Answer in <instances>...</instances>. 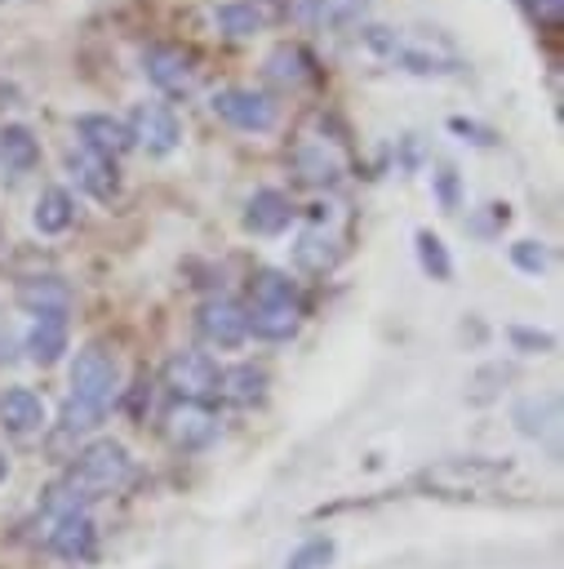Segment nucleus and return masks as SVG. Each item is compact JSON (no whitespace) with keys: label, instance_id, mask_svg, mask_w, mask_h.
<instances>
[{"label":"nucleus","instance_id":"obj_1","mask_svg":"<svg viewBox=\"0 0 564 569\" xmlns=\"http://www.w3.org/2000/svg\"><path fill=\"white\" fill-rule=\"evenodd\" d=\"M115 396H120V360H115V351H107L102 342L80 347L75 365H71V396H67V409H62V431L67 436L93 431L107 418Z\"/></svg>","mask_w":564,"mask_h":569},{"label":"nucleus","instance_id":"obj_2","mask_svg":"<svg viewBox=\"0 0 564 569\" xmlns=\"http://www.w3.org/2000/svg\"><path fill=\"white\" fill-rule=\"evenodd\" d=\"M133 476V458L120 440H93L84 453H75V462L67 467L62 485L49 498V511H75L84 502H98L115 489H124V480Z\"/></svg>","mask_w":564,"mask_h":569},{"label":"nucleus","instance_id":"obj_3","mask_svg":"<svg viewBox=\"0 0 564 569\" xmlns=\"http://www.w3.org/2000/svg\"><path fill=\"white\" fill-rule=\"evenodd\" d=\"M502 476H506V462H493V458H444V462L426 467L417 476V485L440 498H471V493L493 489Z\"/></svg>","mask_w":564,"mask_h":569},{"label":"nucleus","instance_id":"obj_4","mask_svg":"<svg viewBox=\"0 0 564 569\" xmlns=\"http://www.w3.org/2000/svg\"><path fill=\"white\" fill-rule=\"evenodd\" d=\"M218 365L204 351H173L164 360V387L182 400V405H204L209 396H218Z\"/></svg>","mask_w":564,"mask_h":569},{"label":"nucleus","instance_id":"obj_5","mask_svg":"<svg viewBox=\"0 0 564 569\" xmlns=\"http://www.w3.org/2000/svg\"><path fill=\"white\" fill-rule=\"evenodd\" d=\"M49 516H53V529L44 533L49 551H53L58 560H71V565L89 560V556H93V547H98L93 516H89L84 507H75V511H49Z\"/></svg>","mask_w":564,"mask_h":569},{"label":"nucleus","instance_id":"obj_6","mask_svg":"<svg viewBox=\"0 0 564 569\" xmlns=\"http://www.w3.org/2000/svg\"><path fill=\"white\" fill-rule=\"evenodd\" d=\"M213 111L235 124V129H249V133H266L275 124V102L258 89H218L213 93Z\"/></svg>","mask_w":564,"mask_h":569},{"label":"nucleus","instance_id":"obj_7","mask_svg":"<svg viewBox=\"0 0 564 569\" xmlns=\"http://www.w3.org/2000/svg\"><path fill=\"white\" fill-rule=\"evenodd\" d=\"M195 329H200V338H204L209 347H222V351H231V347H240V342L249 338L244 307L231 302V298H209V302L195 311Z\"/></svg>","mask_w":564,"mask_h":569},{"label":"nucleus","instance_id":"obj_8","mask_svg":"<svg viewBox=\"0 0 564 569\" xmlns=\"http://www.w3.org/2000/svg\"><path fill=\"white\" fill-rule=\"evenodd\" d=\"M133 142H142L147 151H155V156H164V151H173L178 147V138H182V129H178V116L169 111V107H160V102H147V107H138L133 111Z\"/></svg>","mask_w":564,"mask_h":569},{"label":"nucleus","instance_id":"obj_9","mask_svg":"<svg viewBox=\"0 0 564 569\" xmlns=\"http://www.w3.org/2000/svg\"><path fill=\"white\" fill-rule=\"evenodd\" d=\"M75 133H80V142H84L93 156H102V160H115L120 151L133 147L129 124H120V120H111V116H98V111L80 116V120H75Z\"/></svg>","mask_w":564,"mask_h":569},{"label":"nucleus","instance_id":"obj_10","mask_svg":"<svg viewBox=\"0 0 564 569\" xmlns=\"http://www.w3.org/2000/svg\"><path fill=\"white\" fill-rule=\"evenodd\" d=\"M0 427L9 436H36L44 427V400L31 387H9L0 391Z\"/></svg>","mask_w":564,"mask_h":569},{"label":"nucleus","instance_id":"obj_11","mask_svg":"<svg viewBox=\"0 0 564 569\" xmlns=\"http://www.w3.org/2000/svg\"><path fill=\"white\" fill-rule=\"evenodd\" d=\"M289 222H293V204H289L284 191L262 187V191L249 196V204H244V227H249V231H258V236H275V231H284Z\"/></svg>","mask_w":564,"mask_h":569},{"label":"nucleus","instance_id":"obj_12","mask_svg":"<svg viewBox=\"0 0 564 569\" xmlns=\"http://www.w3.org/2000/svg\"><path fill=\"white\" fill-rule=\"evenodd\" d=\"M67 316L62 311H44V316H31V325H27V356L36 360V365H53L62 351H67Z\"/></svg>","mask_w":564,"mask_h":569},{"label":"nucleus","instance_id":"obj_13","mask_svg":"<svg viewBox=\"0 0 564 569\" xmlns=\"http://www.w3.org/2000/svg\"><path fill=\"white\" fill-rule=\"evenodd\" d=\"M142 71L160 89H187L191 84V58L178 44H151L142 53Z\"/></svg>","mask_w":564,"mask_h":569},{"label":"nucleus","instance_id":"obj_14","mask_svg":"<svg viewBox=\"0 0 564 569\" xmlns=\"http://www.w3.org/2000/svg\"><path fill=\"white\" fill-rule=\"evenodd\" d=\"M244 320H249V333L266 342H284L298 333V302H249Z\"/></svg>","mask_w":564,"mask_h":569},{"label":"nucleus","instance_id":"obj_15","mask_svg":"<svg viewBox=\"0 0 564 569\" xmlns=\"http://www.w3.org/2000/svg\"><path fill=\"white\" fill-rule=\"evenodd\" d=\"M213 436H218V422L204 405H178L169 413V440L178 449H204Z\"/></svg>","mask_w":564,"mask_h":569},{"label":"nucleus","instance_id":"obj_16","mask_svg":"<svg viewBox=\"0 0 564 569\" xmlns=\"http://www.w3.org/2000/svg\"><path fill=\"white\" fill-rule=\"evenodd\" d=\"M18 302H22L31 316H44V311H62V316H67L71 289H67L58 276H31V280L18 284Z\"/></svg>","mask_w":564,"mask_h":569},{"label":"nucleus","instance_id":"obj_17","mask_svg":"<svg viewBox=\"0 0 564 569\" xmlns=\"http://www.w3.org/2000/svg\"><path fill=\"white\" fill-rule=\"evenodd\" d=\"M36 160H40L36 133L27 124H4L0 129V169L4 173H27V169H36Z\"/></svg>","mask_w":564,"mask_h":569},{"label":"nucleus","instance_id":"obj_18","mask_svg":"<svg viewBox=\"0 0 564 569\" xmlns=\"http://www.w3.org/2000/svg\"><path fill=\"white\" fill-rule=\"evenodd\" d=\"M71 218H75V200H71V191H62V187H44L40 200H36V213H31L36 231H40V236H58V231L71 227Z\"/></svg>","mask_w":564,"mask_h":569},{"label":"nucleus","instance_id":"obj_19","mask_svg":"<svg viewBox=\"0 0 564 569\" xmlns=\"http://www.w3.org/2000/svg\"><path fill=\"white\" fill-rule=\"evenodd\" d=\"M218 391H222L226 400H235V405H253V400L266 396V369H262V365H235V369L222 373Z\"/></svg>","mask_w":564,"mask_h":569},{"label":"nucleus","instance_id":"obj_20","mask_svg":"<svg viewBox=\"0 0 564 569\" xmlns=\"http://www.w3.org/2000/svg\"><path fill=\"white\" fill-rule=\"evenodd\" d=\"M266 76L280 80V84H302V80H311V58H306V49H298V44H275V49L266 53Z\"/></svg>","mask_w":564,"mask_h":569},{"label":"nucleus","instance_id":"obj_21","mask_svg":"<svg viewBox=\"0 0 564 569\" xmlns=\"http://www.w3.org/2000/svg\"><path fill=\"white\" fill-rule=\"evenodd\" d=\"M249 302H298V284L284 271H258L249 284Z\"/></svg>","mask_w":564,"mask_h":569},{"label":"nucleus","instance_id":"obj_22","mask_svg":"<svg viewBox=\"0 0 564 569\" xmlns=\"http://www.w3.org/2000/svg\"><path fill=\"white\" fill-rule=\"evenodd\" d=\"M213 18H218V27H222L226 36H253V31H262V13H258L249 0H231V4H222Z\"/></svg>","mask_w":564,"mask_h":569},{"label":"nucleus","instance_id":"obj_23","mask_svg":"<svg viewBox=\"0 0 564 569\" xmlns=\"http://www.w3.org/2000/svg\"><path fill=\"white\" fill-rule=\"evenodd\" d=\"M80 182H84L98 200H111V196H115V187H120V182H115V164H111V160H102V156H93V151L80 160Z\"/></svg>","mask_w":564,"mask_h":569},{"label":"nucleus","instance_id":"obj_24","mask_svg":"<svg viewBox=\"0 0 564 569\" xmlns=\"http://www.w3.org/2000/svg\"><path fill=\"white\" fill-rule=\"evenodd\" d=\"M413 240H417V262H422V271H431L435 280H449V276H453V262H449L444 240H440L435 231H417Z\"/></svg>","mask_w":564,"mask_h":569},{"label":"nucleus","instance_id":"obj_25","mask_svg":"<svg viewBox=\"0 0 564 569\" xmlns=\"http://www.w3.org/2000/svg\"><path fill=\"white\" fill-rule=\"evenodd\" d=\"M298 169H302L306 182H329V178L338 173V160L324 151V142H306V147L298 151Z\"/></svg>","mask_w":564,"mask_h":569},{"label":"nucleus","instance_id":"obj_26","mask_svg":"<svg viewBox=\"0 0 564 569\" xmlns=\"http://www.w3.org/2000/svg\"><path fill=\"white\" fill-rule=\"evenodd\" d=\"M333 240L329 236H320V231H306L302 240H298V249H293V258L306 267V271H324L329 262H333Z\"/></svg>","mask_w":564,"mask_h":569},{"label":"nucleus","instance_id":"obj_27","mask_svg":"<svg viewBox=\"0 0 564 569\" xmlns=\"http://www.w3.org/2000/svg\"><path fill=\"white\" fill-rule=\"evenodd\" d=\"M551 418H555V400H551V396H546L542 405H537L533 396L515 405V422H520V431H524V436H537V431H546V427H551Z\"/></svg>","mask_w":564,"mask_h":569},{"label":"nucleus","instance_id":"obj_28","mask_svg":"<svg viewBox=\"0 0 564 569\" xmlns=\"http://www.w3.org/2000/svg\"><path fill=\"white\" fill-rule=\"evenodd\" d=\"M333 560V542L329 538H311V542H302L289 560H284V569H324Z\"/></svg>","mask_w":564,"mask_h":569},{"label":"nucleus","instance_id":"obj_29","mask_svg":"<svg viewBox=\"0 0 564 569\" xmlns=\"http://www.w3.org/2000/svg\"><path fill=\"white\" fill-rule=\"evenodd\" d=\"M511 262H515L520 271L537 276V271H546V244H542V240H515V244H511Z\"/></svg>","mask_w":564,"mask_h":569},{"label":"nucleus","instance_id":"obj_30","mask_svg":"<svg viewBox=\"0 0 564 569\" xmlns=\"http://www.w3.org/2000/svg\"><path fill=\"white\" fill-rule=\"evenodd\" d=\"M524 9L546 27H560V18H564V0H524Z\"/></svg>","mask_w":564,"mask_h":569},{"label":"nucleus","instance_id":"obj_31","mask_svg":"<svg viewBox=\"0 0 564 569\" xmlns=\"http://www.w3.org/2000/svg\"><path fill=\"white\" fill-rule=\"evenodd\" d=\"M435 196H440L444 209L457 204V173H453V169H440V173H435Z\"/></svg>","mask_w":564,"mask_h":569},{"label":"nucleus","instance_id":"obj_32","mask_svg":"<svg viewBox=\"0 0 564 569\" xmlns=\"http://www.w3.org/2000/svg\"><path fill=\"white\" fill-rule=\"evenodd\" d=\"M449 129H453V133H466V138H471V142H480V147H484V142H493V133H489V129H480V124H471V120H449Z\"/></svg>","mask_w":564,"mask_h":569},{"label":"nucleus","instance_id":"obj_33","mask_svg":"<svg viewBox=\"0 0 564 569\" xmlns=\"http://www.w3.org/2000/svg\"><path fill=\"white\" fill-rule=\"evenodd\" d=\"M511 338L520 347H551V333H533V329H511Z\"/></svg>","mask_w":564,"mask_h":569},{"label":"nucleus","instance_id":"obj_34","mask_svg":"<svg viewBox=\"0 0 564 569\" xmlns=\"http://www.w3.org/2000/svg\"><path fill=\"white\" fill-rule=\"evenodd\" d=\"M4 476H9V462H4V453H0V480H4Z\"/></svg>","mask_w":564,"mask_h":569}]
</instances>
